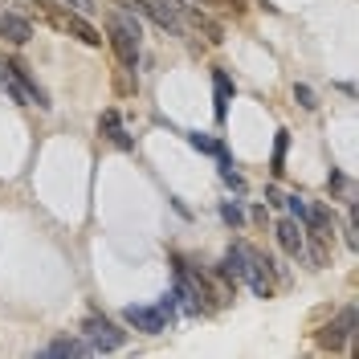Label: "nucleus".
I'll return each instance as SVG.
<instances>
[{"mask_svg":"<svg viewBox=\"0 0 359 359\" xmlns=\"http://www.w3.org/2000/svg\"><path fill=\"white\" fill-rule=\"evenodd\" d=\"M111 41H114V53H118L123 69L139 66V25L127 13H114L111 17Z\"/></svg>","mask_w":359,"mask_h":359,"instance_id":"nucleus-1","label":"nucleus"},{"mask_svg":"<svg viewBox=\"0 0 359 359\" xmlns=\"http://www.w3.org/2000/svg\"><path fill=\"white\" fill-rule=\"evenodd\" d=\"M4 90H8L17 102H25V107H49V102H45V90L29 78V69H25L21 62H8V66H4Z\"/></svg>","mask_w":359,"mask_h":359,"instance_id":"nucleus-2","label":"nucleus"},{"mask_svg":"<svg viewBox=\"0 0 359 359\" xmlns=\"http://www.w3.org/2000/svg\"><path fill=\"white\" fill-rule=\"evenodd\" d=\"M241 249V278H245L249 286H253V294L257 298H269L273 294V278H269V257H262L257 249H249V245H237Z\"/></svg>","mask_w":359,"mask_h":359,"instance_id":"nucleus-3","label":"nucleus"},{"mask_svg":"<svg viewBox=\"0 0 359 359\" xmlns=\"http://www.w3.org/2000/svg\"><path fill=\"white\" fill-rule=\"evenodd\" d=\"M45 13H49V21L57 25V29L74 33L78 41H86V45H98V41H102V37H98V29H94V25H90L82 13H74V8H66V13H62L57 4H45Z\"/></svg>","mask_w":359,"mask_h":359,"instance_id":"nucleus-4","label":"nucleus"},{"mask_svg":"<svg viewBox=\"0 0 359 359\" xmlns=\"http://www.w3.org/2000/svg\"><path fill=\"white\" fill-rule=\"evenodd\" d=\"M82 331H86V339H90V351H118V347L127 343V335L114 327L111 318H98V314L86 318V327H82Z\"/></svg>","mask_w":359,"mask_h":359,"instance_id":"nucleus-5","label":"nucleus"},{"mask_svg":"<svg viewBox=\"0 0 359 359\" xmlns=\"http://www.w3.org/2000/svg\"><path fill=\"white\" fill-rule=\"evenodd\" d=\"M286 204H290L294 221H302V224L314 233V237H331V212H327V208H318V204L302 201V196H290Z\"/></svg>","mask_w":359,"mask_h":359,"instance_id":"nucleus-6","label":"nucleus"},{"mask_svg":"<svg viewBox=\"0 0 359 359\" xmlns=\"http://www.w3.org/2000/svg\"><path fill=\"white\" fill-rule=\"evenodd\" d=\"M123 318L131 323L135 331H143V335H163L168 331V314L159 311V306H127Z\"/></svg>","mask_w":359,"mask_h":359,"instance_id":"nucleus-7","label":"nucleus"},{"mask_svg":"<svg viewBox=\"0 0 359 359\" xmlns=\"http://www.w3.org/2000/svg\"><path fill=\"white\" fill-rule=\"evenodd\" d=\"M347 339H355V306H343V311H339V318L327 327V335H323V347L339 351Z\"/></svg>","mask_w":359,"mask_h":359,"instance_id":"nucleus-8","label":"nucleus"},{"mask_svg":"<svg viewBox=\"0 0 359 359\" xmlns=\"http://www.w3.org/2000/svg\"><path fill=\"white\" fill-rule=\"evenodd\" d=\"M0 37L13 45H25L33 37V25L25 21V17H17V13H8V8H0Z\"/></svg>","mask_w":359,"mask_h":359,"instance_id":"nucleus-9","label":"nucleus"},{"mask_svg":"<svg viewBox=\"0 0 359 359\" xmlns=\"http://www.w3.org/2000/svg\"><path fill=\"white\" fill-rule=\"evenodd\" d=\"M98 131L107 135L114 147H123V151H131V147H135V139L123 131V118H118V111H107V114H102V118H98Z\"/></svg>","mask_w":359,"mask_h":359,"instance_id":"nucleus-10","label":"nucleus"},{"mask_svg":"<svg viewBox=\"0 0 359 359\" xmlns=\"http://www.w3.org/2000/svg\"><path fill=\"white\" fill-rule=\"evenodd\" d=\"M278 241H282V249L290 253V257H302L306 253V237H302V229H298V221H278Z\"/></svg>","mask_w":359,"mask_h":359,"instance_id":"nucleus-11","label":"nucleus"},{"mask_svg":"<svg viewBox=\"0 0 359 359\" xmlns=\"http://www.w3.org/2000/svg\"><path fill=\"white\" fill-rule=\"evenodd\" d=\"M212 86H217V118L224 123V114H229V98H233V82H229L224 69H217V74H212Z\"/></svg>","mask_w":359,"mask_h":359,"instance_id":"nucleus-12","label":"nucleus"},{"mask_svg":"<svg viewBox=\"0 0 359 359\" xmlns=\"http://www.w3.org/2000/svg\"><path fill=\"white\" fill-rule=\"evenodd\" d=\"M286 147H290V135L278 131V143H273V159H269V172H273V176H282V172H286Z\"/></svg>","mask_w":359,"mask_h":359,"instance_id":"nucleus-13","label":"nucleus"},{"mask_svg":"<svg viewBox=\"0 0 359 359\" xmlns=\"http://www.w3.org/2000/svg\"><path fill=\"white\" fill-rule=\"evenodd\" d=\"M49 355H90V347L78 339H57V343H49Z\"/></svg>","mask_w":359,"mask_h":359,"instance_id":"nucleus-14","label":"nucleus"},{"mask_svg":"<svg viewBox=\"0 0 359 359\" xmlns=\"http://www.w3.org/2000/svg\"><path fill=\"white\" fill-rule=\"evenodd\" d=\"M188 143L196 147V151H208V156H221L224 147L217 143V139H208V135H188Z\"/></svg>","mask_w":359,"mask_h":359,"instance_id":"nucleus-15","label":"nucleus"},{"mask_svg":"<svg viewBox=\"0 0 359 359\" xmlns=\"http://www.w3.org/2000/svg\"><path fill=\"white\" fill-rule=\"evenodd\" d=\"M221 217H224V224H241V221H245L241 204H221Z\"/></svg>","mask_w":359,"mask_h":359,"instance_id":"nucleus-16","label":"nucleus"},{"mask_svg":"<svg viewBox=\"0 0 359 359\" xmlns=\"http://www.w3.org/2000/svg\"><path fill=\"white\" fill-rule=\"evenodd\" d=\"M294 98H298L306 111H314V107H318V98H314V90H311V86H294Z\"/></svg>","mask_w":359,"mask_h":359,"instance_id":"nucleus-17","label":"nucleus"},{"mask_svg":"<svg viewBox=\"0 0 359 359\" xmlns=\"http://www.w3.org/2000/svg\"><path fill=\"white\" fill-rule=\"evenodd\" d=\"M62 4H66V8H74V13H82V17H90V13L98 8L94 0H62Z\"/></svg>","mask_w":359,"mask_h":359,"instance_id":"nucleus-18","label":"nucleus"}]
</instances>
